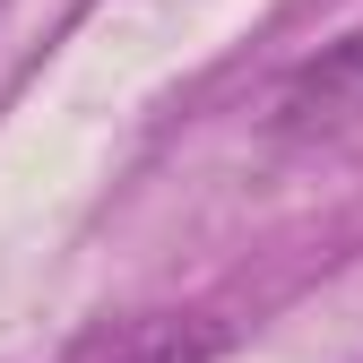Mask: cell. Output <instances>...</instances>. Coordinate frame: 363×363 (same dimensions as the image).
<instances>
[{"mask_svg": "<svg viewBox=\"0 0 363 363\" xmlns=\"http://www.w3.org/2000/svg\"><path fill=\"white\" fill-rule=\"evenodd\" d=\"M363 121V26L320 43L286 86H277V104H268V130L277 139H320V130H346Z\"/></svg>", "mask_w": 363, "mask_h": 363, "instance_id": "1", "label": "cell"}, {"mask_svg": "<svg viewBox=\"0 0 363 363\" xmlns=\"http://www.w3.org/2000/svg\"><path fill=\"white\" fill-rule=\"evenodd\" d=\"M234 346V329L216 311H147V320H121L104 337H86L69 363H216Z\"/></svg>", "mask_w": 363, "mask_h": 363, "instance_id": "2", "label": "cell"}]
</instances>
